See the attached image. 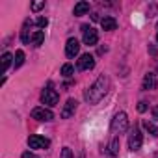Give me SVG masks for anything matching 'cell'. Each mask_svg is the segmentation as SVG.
Returning a JSON list of instances; mask_svg holds the SVG:
<instances>
[{"mask_svg":"<svg viewBox=\"0 0 158 158\" xmlns=\"http://www.w3.org/2000/svg\"><path fill=\"white\" fill-rule=\"evenodd\" d=\"M145 110H147V102H143V101L138 102V112H145Z\"/></svg>","mask_w":158,"mask_h":158,"instance_id":"cell-24","label":"cell"},{"mask_svg":"<svg viewBox=\"0 0 158 158\" xmlns=\"http://www.w3.org/2000/svg\"><path fill=\"white\" fill-rule=\"evenodd\" d=\"M13 60H15V56H11L10 52H4L2 54V73H6V69L13 63Z\"/></svg>","mask_w":158,"mask_h":158,"instance_id":"cell-15","label":"cell"},{"mask_svg":"<svg viewBox=\"0 0 158 158\" xmlns=\"http://www.w3.org/2000/svg\"><path fill=\"white\" fill-rule=\"evenodd\" d=\"M78 50H80V43H78V39H74V37L67 39V45H65V54H67V58H74V56L78 54Z\"/></svg>","mask_w":158,"mask_h":158,"instance_id":"cell-9","label":"cell"},{"mask_svg":"<svg viewBox=\"0 0 158 158\" xmlns=\"http://www.w3.org/2000/svg\"><path fill=\"white\" fill-rule=\"evenodd\" d=\"M60 158H73V152H71V149H69V147H63V149H61V154H60Z\"/></svg>","mask_w":158,"mask_h":158,"instance_id":"cell-21","label":"cell"},{"mask_svg":"<svg viewBox=\"0 0 158 158\" xmlns=\"http://www.w3.org/2000/svg\"><path fill=\"white\" fill-rule=\"evenodd\" d=\"M143 127H145V130H147L149 134H152V136H158V127H154L152 123L145 121V123H143Z\"/></svg>","mask_w":158,"mask_h":158,"instance_id":"cell-19","label":"cell"},{"mask_svg":"<svg viewBox=\"0 0 158 158\" xmlns=\"http://www.w3.org/2000/svg\"><path fill=\"white\" fill-rule=\"evenodd\" d=\"M93 67H95V58L91 54H82L80 60H78V69L88 71V69H93Z\"/></svg>","mask_w":158,"mask_h":158,"instance_id":"cell-8","label":"cell"},{"mask_svg":"<svg viewBox=\"0 0 158 158\" xmlns=\"http://www.w3.org/2000/svg\"><path fill=\"white\" fill-rule=\"evenodd\" d=\"M152 115H154V119H158V106L152 108Z\"/></svg>","mask_w":158,"mask_h":158,"instance_id":"cell-26","label":"cell"},{"mask_svg":"<svg viewBox=\"0 0 158 158\" xmlns=\"http://www.w3.org/2000/svg\"><path fill=\"white\" fill-rule=\"evenodd\" d=\"M41 8H45V2H34L32 4V11H39Z\"/></svg>","mask_w":158,"mask_h":158,"instance_id":"cell-23","label":"cell"},{"mask_svg":"<svg viewBox=\"0 0 158 158\" xmlns=\"http://www.w3.org/2000/svg\"><path fill=\"white\" fill-rule=\"evenodd\" d=\"M88 11H89V2H78V4H74V10H73V13L76 17H80Z\"/></svg>","mask_w":158,"mask_h":158,"instance_id":"cell-14","label":"cell"},{"mask_svg":"<svg viewBox=\"0 0 158 158\" xmlns=\"http://www.w3.org/2000/svg\"><path fill=\"white\" fill-rule=\"evenodd\" d=\"M156 41H158V34H156Z\"/></svg>","mask_w":158,"mask_h":158,"instance_id":"cell-27","label":"cell"},{"mask_svg":"<svg viewBox=\"0 0 158 158\" xmlns=\"http://www.w3.org/2000/svg\"><path fill=\"white\" fill-rule=\"evenodd\" d=\"M43 39H45V34H43L41 30H37V32H34V35H32V45H34V47H39V45L43 43Z\"/></svg>","mask_w":158,"mask_h":158,"instance_id":"cell-16","label":"cell"},{"mask_svg":"<svg viewBox=\"0 0 158 158\" xmlns=\"http://www.w3.org/2000/svg\"><path fill=\"white\" fill-rule=\"evenodd\" d=\"M127 128H128V117H127V114L125 112L115 114V117L112 119V132L114 134H121Z\"/></svg>","mask_w":158,"mask_h":158,"instance_id":"cell-2","label":"cell"},{"mask_svg":"<svg viewBox=\"0 0 158 158\" xmlns=\"http://www.w3.org/2000/svg\"><path fill=\"white\" fill-rule=\"evenodd\" d=\"M106 91H108V78L102 74V76H99L97 80L88 88V91H86V101H88L89 104H97V102L106 95Z\"/></svg>","mask_w":158,"mask_h":158,"instance_id":"cell-1","label":"cell"},{"mask_svg":"<svg viewBox=\"0 0 158 158\" xmlns=\"http://www.w3.org/2000/svg\"><path fill=\"white\" fill-rule=\"evenodd\" d=\"M23 158H37L34 152H30V151H26V152H23Z\"/></svg>","mask_w":158,"mask_h":158,"instance_id":"cell-25","label":"cell"},{"mask_svg":"<svg viewBox=\"0 0 158 158\" xmlns=\"http://www.w3.org/2000/svg\"><path fill=\"white\" fill-rule=\"evenodd\" d=\"M101 26H102V30L112 32V30H115V28H117V21H115L114 17H104V19L101 21Z\"/></svg>","mask_w":158,"mask_h":158,"instance_id":"cell-13","label":"cell"},{"mask_svg":"<svg viewBox=\"0 0 158 158\" xmlns=\"http://www.w3.org/2000/svg\"><path fill=\"white\" fill-rule=\"evenodd\" d=\"M156 86H158V82H156V76H154L152 73H147V74L143 76L141 88H143V89H154Z\"/></svg>","mask_w":158,"mask_h":158,"instance_id":"cell-11","label":"cell"},{"mask_svg":"<svg viewBox=\"0 0 158 158\" xmlns=\"http://www.w3.org/2000/svg\"><path fill=\"white\" fill-rule=\"evenodd\" d=\"M61 74H63L65 78H69V76H73V74H74V67H73L71 63H65V65L61 67Z\"/></svg>","mask_w":158,"mask_h":158,"instance_id":"cell-18","label":"cell"},{"mask_svg":"<svg viewBox=\"0 0 158 158\" xmlns=\"http://www.w3.org/2000/svg\"><path fill=\"white\" fill-rule=\"evenodd\" d=\"M76 106H78V102H76L74 99H69V101L63 104V110H61V119H69V117L76 112Z\"/></svg>","mask_w":158,"mask_h":158,"instance_id":"cell-10","label":"cell"},{"mask_svg":"<svg viewBox=\"0 0 158 158\" xmlns=\"http://www.w3.org/2000/svg\"><path fill=\"white\" fill-rule=\"evenodd\" d=\"M35 24H37L39 28H47V24H48V21H47L45 17H39V19L35 21Z\"/></svg>","mask_w":158,"mask_h":158,"instance_id":"cell-22","label":"cell"},{"mask_svg":"<svg viewBox=\"0 0 158 158\" xmlns=\"http://www.w3.org/2000/svg\"><path fill=\"white\" fill-rule=\"evenodd\" d=\"M28 145H30V149H48L50 139H47L43 136H30L28 138Z\"/></svg>","mask_w":158,"mask_h":158,"instance_id":"cell-7","label":"cell"},{"mask_svg":"<svg viewBox=\"0 0 158 158\" xmlns=\"http://www.w3.org/2000/svg\"><path fill=\"white\" fill-rule=\"evenodd\" d=\"M58 101H60L58 91H54L52 88L43 89V93H41V102H43V104H47V106H56Z\"/></svg>","mask_w":158,"mask_h":158,"instance_id":"cell-3","label":"cell"},{"mask_svg":"<svg viewBox=\"0 0 158 158\" xmlns=\"http://www.w3.org/2000/svg\"><path fill=\"white\" fill-rule=\"evenodd\" d=\"M141 143H143V136H141L139 128L134 127V130H132L130 136H128V149H130V151H138V149L141 147Z\"/></svg>","mask_w":158,"mask_h":158,"instance_id":"cell-5","label":"cell"},{"mask_svg":"<svg viewBox=\"0 0 158 158\" xmlns=\"http://www.w3.org/2000/svg\"><path fill=\"white\" fill-rule=\"evenodd\" d=\"M23 63H24V52H23V50H17V52H15V60H13V67L19 69Z\"/></svg>","mask_w":158,"mask_h":158,"instance_id":"cell-17","label":"cell"},{"mask_svg":"<svg viewBox=\"0 0 158 158\" xmlns=\"http://www.w3.org/2000/svg\"><path fill=\"white\" fill-rule=\"evenodd\" d=\"M30 26H32V21H24L23 32H21V39H23L24 45H28V43L32 41V35H34V34H30Z\"/></svg>","mask_w":158,"mask_h":158,"instance_id":"cell-12","label":"cell"},{"mask_svg":"<svg viewBox=\"0 0 158 158\" xmlns=\"http://www.w3.org/2000/svg\"><path fill=\"white\" fill-rule=\"evenodd\" d=\"M32 119L41 121V123H43V121L47 123V121H52V119H54V114H52L48 108H45V106L41 108V106H39V108H34V110H32Z\"/></svg>","mask_w":158,"mask_h":158,"instance_id":"cell-4","label":"cell"},{"mask_svg":"<svg viewBox=\"0 0 158 158\" xmlns=\"http://www.w3.org/2000/svg\"><path fill=\"white\" fill-rule=\"evenodd\" d=\"M82 34H84V43L86 45H97V41H99V34H97V30H93L91 26H88V24H84L82 26Z\"/></svg>","mask_w":158,"mask_h":158,"instance_id":"cell-6","label":"cell"},{"mask_svg":"<svg viewBox=\"0 0 158 158\" xmlns=\"http://www.w3.org/2000/svg\"><path fill=\"white\" fill-rule=\"evenodd\" d=\"M117 149H119V139L114 138V139H112V145H110V152H112V154H117Z\"/></svg>","mask_w":158,"mask_h":158,"instance_id":"cell-20","label":"cell"}]
</instances>
